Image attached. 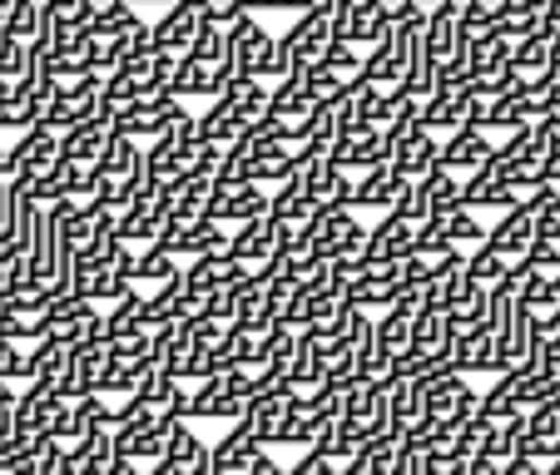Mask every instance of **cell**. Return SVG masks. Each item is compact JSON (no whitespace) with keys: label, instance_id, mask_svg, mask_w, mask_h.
<instances>
[{"label":"cell","instance_id":"cell-1","mask_svg":"<svg viewBox=\"0 0 560 475\" xmlns=\"http://www.w3.org/2000/svg\"><path fill=\"white\" fill-rule=\"evenodd\" d=\"M368 228L358 223V209H317L313 213V253L323 263L332 258H362Z\"/></svg>","mask_w":560,"mask_h":475},{"label":"cell","instance_id":"cell-2","mask_svg":"<svg viewBox=\"0 0 560 475\" xmlns=\"http://www.w3.org/2000/svg\"><path fill=\"white\" fill-rule=\"evenodd\" d=\"M184 115H189V109H184V99L164 90V95H154V99H135V105H125L115 115V129H119V134H129V139H139V144H149V139L170 134Z\"/></svg>","mask_w":560,"mask_h":475},{"label":"cell","instance_id":"cell-3","mask_svg":"<svg viewBox=\"0 0 560 475\" xmlns=\"http://www.w3.org/2000/svg\"><path fill=\"white\" fill-rule=\"evenodd\" d=\"M540 193H526V199L516 203V209H506L497 218V228H487V244L497 248L506 263H521V258L530 253V244H536V213H540Z\"/></svg>","mask_w":560,"mask_h":475},{"label":"cell","instance_id":"cell-4","mask_svg":"<svg viewBox=\"0 0 560 475\" xmlns=\"http://www.w3.org/2000/svg\"><path fill=\"white\" fill-rule=\"evenodd\" d=\"M268 203H273V189H264V183H233V189L213 183L209 203H203V218L238 228V223H248V218H264Z\"/></svg>","mask_w":560,"mask_h":475},{"label":"cell","instance_id":"cell-5","mask_svg":"<svg viewBox=\"0 0 560 475\" xmlns=\"http://www.w3.org/2000/svg\"><path fill=\"white\" fill-rule=\"evenodd\" d=\"M417 253V228L402 223L397 213H382L377 228H368V244H362V268H397Z\"/></svg>","mask_w":560,"mask_h":475},{"label":"cell","instance_id":"cell-6","mask_svg":"<svg viewBox=\"0 0 560 475\" xmlns=\"http://www.w3.org/2000/svg\"><path fill=\"white\" fill-rule=\"evenodd\" d=\"M452 367L462 371V377H476V371H491V377H501L497 328H491V322L456 328V337H452Z\"/></svg>","mask_w":560,"mask_h":475},{"label":"cell","instance_id":"cell-7","mask_svg":"<svg viewBox=\"0 0 560 475\" xmlns=\"http://www.w3.org/2000/svg\"><path fill=\"white\" fill-rule=\"evenodd\" d=\"M95 317H100V302H90V297H80V293H60L45 307V337L80 347V337H85V328Z\"/></svg>","mask_w":560,"mask_h":475},{"label":"cell","instance_id":"cell-8","mask_svg":"<svg viewBox=\"0 0 560 475\" xmlns=\"http://www.w3.org/2000/svg\"><path fill=\"white\" fill-rule=\"evenodd\" d=\"M174 421H179V416H144V421H125L115 431V451L129 455V461H139V465H154L159 455H164V441H170Z\"/></svg>","mask_w":560,"mask_h":475},{"label":"cell","instance_id":"cell-9","mask_svg":"<svg viewBox=\"0 0 560 475\" xmlns=\"http://www.w3.org/2000/svg\"><path fill=\"white\" fill-rule=\"evenodd\" d=\"M203 25V0H174L164 5V15L154 21V50H170V55H184L194 45Z\"/></svg>","mask_w":560,"mask_h":475},{"label":"cell","instance_id":"cell-10","mask_svg":"<svg viewBox=\"0 0 560 475\" xmlns=\"http://www.w3.org/2000/svg\"><path fill=\"white\" fill-rule=\"evenodd\" d=\"M258 451H264V441H258L254 426L238 416V421L213 441V475H248V465L258 461Z\"/></svg>","mask_w":560,"mask_h":475},{"label":"cell","instance_id":"cell-11","mask_svg":"<svg viewBox=\"0 0 560 475\" xmlns=\"http://www.w3.org/2000/svg\"><path fill=\"white\" fill-rule=\"evenodd\" d=\"M491 149H497V144H491L487 129H481V124H462L456 134L442 139V169H452V174H462V179H466V174H476L481 164H487Z\"/></svg>","mask_w":560,"mask_h":475},{"label":"cell","instance_id":"cell-12","mask_svg":"<svg viewBox=\"0 0 560 475\" xmlns=\"http://www.w3.org/2000/svg\"><path fill=\"white\" fill-rule=\"evenodd\" d=\"M288 40H293V74L298 70H313L317 60H323V50H328L332 40V11H303L298 15V25L288 31Z\"/></svg>","mask_w":560,"mask_h":475},{"label":"cell","instance_id":"cell-13","mask_svg":"<svg viewBox=\"0 0 560 475\" xmlns=\"http://www.w3.org/2000/svg\"><path fill=\"white\" fill-rule=\"evenodd\" d=\"M278 244H283V223H273L268 213L233 228V258H238L244 268H264L268 258L278 253Z\"/></svg>","mask_w":560,"mask_h":475},{"label":"cell","instance_id":"cell-14","mask_svg":"<svg viewBox=\"0 0 560 475\" xmlns=\"http://www.w3.org/2000/svg\"><path fill=\"white\" fill-rule=\"evenodd\" d=\"M397 293H402L397 268H362L348 287V302L362 307V312H392V307H397Z\"/></svg>","mask_w":560,"mask_h":475},{"label":"cell","instance_id":"cell-15","mask_svg":"<svg viewBox=\"0 0 560 475\" xmlns=\"http://www.w3.org/2000/svg\"><path fill=\"white\" fill-rule=\"evenodd\" d=\"M412 189L407 174H397V164H382V169L358 174V203L352 209H372V213H392V203Z\"/></svg>","mask_w":560,"mask_h":475},{"label":"cell","instance_id":"cell-16","mask_svg":"<svg viewBox=\"0 0 560 475\" xmlns=\"http://www.w3.org/2000/svg\"><path fill=\"white\" fill-rule=\"evenodd\" d=\"M392 164H397V174H407V179H427V174L442 164V134H432V129H412L407 139H397V154H392Z\"/></svg>","mask_w":560,"mask_h":475},{"label":"cell","instance_id":"cell-17","mask_svg":"<svg viewBox=\"0 0 560 475\" xmlns=\"http://www.w3.org/2000/svg\"><path fill=\"white\" fill-rule=\"evenodd\" d=\"M244 115H238V99L233 95H219L209 109L199 115V144H213V149H229L233 139L244 134Z\"/></svg>","mask_w":560,"mask_h":475},{"label":"cell","instance_id":"cell-18","mask_svg":"<svg viewBox=\"0 0 560 475\" xmlns=\"http://www.w3.org/2000/svg\"><path fill=\"white\" fill-rule=\"evenodd\" d=\"M170 95H179V99H219V74H213V64L194 60V55H179V70H174V80H170Z\"/></svg>","mask_w":560,"mask_h":475},{"label":"cell","instance_id":"cell-19","mask_svg":"<svg viewBox=\"0 0 560 475\" xmlns=\"http://www.w3.org/2000/svg\"><path fill=\"white\" fill-rule=\"evenodd\" d=\"M179 277H184V258H174L170 248H159V244L139 248V258H135V283L170 287V283H179Z\"/></svg>","mask_w":560,"mask_h":475},{"label":"cell","instance_id":"cell-20","mask_svg":"<svg viewBox=\"0 0 560 475\" xmlns=\"http://www.w3.org/2000/svg\"><path fill=\"white\" fill-rule=\"evenodd\" d=\"M362 446H368V431H362V426H352V421H342V416H338V421H332L323 436H317V451L328 455L332 465H348V461H358V451H362Z\"/></svg>","mask_w":560,"mask_h":475},{"label":"cell","instance_id":"cell-21","mask_svg":"<svg viewBox=\"0 0 560 475\" xmlns=\"http://www.w3.org/2000/svg\"><path fill=\"white\" fill-rule=\"evenodd\" d=\"M521 302H526L530 312H556L560 307V273H536V268H526V273H521Z\"/></svg>","mask_w":560,"mask_h":475},{"label":"cell","instance_id":"cell-22","mask_svg":"<svg viewBox=\"0 0 560 475\" xmlns=\"http://www.w3.org/2000/svg\"><path fill=\"white\" fill-rule=\"evenodd\" d=\"M45 0H11V11H5V40H35L45 31Z\"/></svg>","mask_w":560,"mask_h":475},{"label":"cell","instance_id":"cell-23","mask_svg":"<svg viewBox=\"0 0 560 475\" xmlns=\"http://www.w3.org/2000/svg\"><path fill=\"white\" fill-rule=\"evenodd\" d=\"M412 347V317H402V312H382L377 317V352L382 357H402V352Z\"/></svg>","mask_w":560,"mask_h":475},{"label":"cell","instance_id":"cell-24","mask_svg":"<svg viewBox=\"0 0 560 475\" xmlns=\"http://www.w3.org/2000/svg\"><path fill=\"white\" fill-rule=\"evenodd\" d=\"M288 74H293V40H288V35H268L264 60H258V80L278 85V80H288Z\"/></svg>","mask_w":560,"mask_h":475},{"label":"cell","instance_id":"cell-25","mask_svg":"<svg viewBox=\"0 0 560 475\" xmlns=\"http://www.w3.org/2000/svg\"><path fill=\"white\" fill-rule=\"evenodd\" d=\"M511 64H516L526 80H536V74L550 64V35L536 31V35H526V40H516L511 45Z\"/></svg>","mask_w":560,"mask_h":475},{"label":"cell","instance_id":"cell-26","mask_svg":"<svg viewBox=\"0 0 560 475\" xmlns=\"http://www.w3.org/2000/svg\"><path fill=\"white\" fill-rule=\"evenodd\" d=\"M466 268H471V277L476 283H501V277H511L516 273V263H506V258L497 253V248L491 244H481V248H471V258H466Z\"/></svg>","mask_w":560,"mask_h":475},{"label":"cell","instance_id":"cell-27","mask_svg":"<svg viewBox=\"0 0 560 475\" xmlns=\"http://www.w3.org/2000/svg\"><path fill=\"white\" fill-rule=\"evenodd\" d=\"M323 70H332V74H342V80H358L362 74V55H358V45L352 40H328V50H323Z\"/></svg>","mask_w":560,"mask_h":475},{"label":"cell","instance_id":"cell-28","mask_svg":"<svg viewBox=\"0 0 560 475\" xmlns=\"http://www.w3.org/2000/svg\"><path fill=\"white\" fill-rule=\"evenodd\" d=\"M446 223H452V244L462 248V244H487V228H481V218H476V209H452L446 213Z\"/></svg>","mask_w":560,"mask_h":475},{"label":"cell","instance_id":"cell-29","mask_svg":"<svg viewBox=\"0 0 560 475\" xmlns=\"http://www.w3.org/2000/svg\"><path fill=\"white\" fill-rule=\"evenodd\" d=\"M526 268H536V273H560V244H550V238H536L530 244V253L521 258Z\"/></svg>","mask_w":560,"mask_h":475},{"label":"cell","instance_id":"cell-30","mask_svg":"<svg viewBox=\"0 0 560 475\" xmlns=\"http://www.w3.org/2000/svg\"><path fill=\"white\" fill-rule=\"evenodd\" d=\"M392 475H432V461H427L422 446L402 441V451H397V465H392Z\"/></svg>","mask_w":560,"mask_h":475},{"label":"cell","instance_id":"cell-31","mask_svg":"<svg viewBox=\"0 0 560 475\" xmlns=\"http://www.w3.org/2000/svg\"><path fill=\"white\" fill-rule=\"evenodd\" d=\"M244 11H248L244 0H203V21H213V25H233Z\"/></svg>","mask_w":560,"mask_h":475},{"label":"cell","instance_id":"cell-32","mask_svg":"<svg viewBox=\"0 0 560 475\" xmlns=\"http://www.w3.org/2000/svg\"><path fill=\"white\" fill-rule=\"evenodd\" d=\"M248 475H288V471H283V465H278V455L264 446V451H258V461L248 465Z\"/></svg>","mask_w":560,"mask_h":475},{"label":"cell","instance_id":"cell-33","mask_svg":"<svg viewBox=\"0 0 560 475\" xmlns=\"http://www.w3.org/2000/svg\"><path fill=\"white\" fill-rule=\"evenodd\" d=\"M471 475H516L506 461H491V455H476L471 461Z\"/></svg>","mask_w":560,"mask_h":475},{"label":"cell","instance_id":"cell-34","mask_svg":"<svg viewBox=\"0 0 560 475\" xmlns=\"http://www.w3.org/2000/svg\"><path fill=\"white\" fill-rule=\"evenodd\" d=\"M5 475H35V465H15V471H5Z\"/></svg>","mask_w":560,"mask_h":475}]
</instances>
